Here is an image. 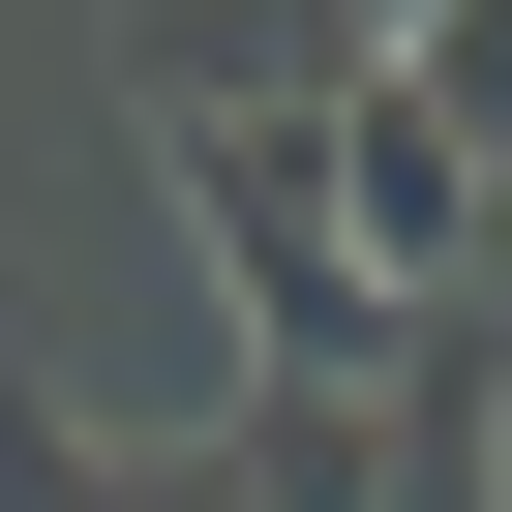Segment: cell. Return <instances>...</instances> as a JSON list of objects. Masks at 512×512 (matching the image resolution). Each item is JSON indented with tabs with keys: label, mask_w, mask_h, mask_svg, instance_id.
<instances>
[{
	"label": "cell",
	"mask_w": 512,
	"mask_h": 512,
	"mask_svg": "<svg viewBox=\"0 0 512 512\" xmlns=\"http://www.w3.org/2000/svg\"><path fill=\"white\" fill-rule=\"evenodd\" d=\"M211 452H241V512H392V362H362V392H332V362H241Z\"/></svg>",
	"instance_id": "3957f363"
},
{
	"label": "cell",
	"mask_w": 512,
	"mask_h": 512,
	"mask_svg": "<svg viewBox=\"0 0 512 512\" xmlns=\"http://www.w3.org/2000/svg\"><path fill=\"white\" fill-rule=\"evenodd\" d=\"M0 512H121V452H91V422L31 392V362H0Z\"/></svg>",
	"instance_id": "5b68a950"
},
{
	"label": "cell",
	"mask_w": 512,
	"mask_h": 512,
	"mask_svg": "<svg viewBox=\"0 0 512 512\" xmlns=\"http://www.w3.org/2000/svg\"><path fill=\"white\" fill-rule=\"evenodd\" d=\"M392 91H422L452 151H512V0H422V31H392Z\"/></svg>",
	"instance_id": "277c9868"
},
{
	"label": "cell",
	"mask_w": 512,
	"mask_h": 512,
	"mask_svg": "<svg viewBox=\"0 0 512 512\" xmlns=\"http://www.w3.org/2000/svg\"><path fill=\"white\" fill-rule=\"evenodd\" d=\"M482 272H512V151H482Z\"/></svg>",
	"instance_id": "8992f818"
},
{
	"label": "cell",
	"mask_w": 512,
	"mask_h": 512,
	"mask_svg": "<svg viewBox=\"0 0 512 512\" xmlns=\"http://www.w3.org/2000/svg\"><path fill=\"white\" fill-rule=\"evenodd\" d=\"M392 31L362 0H121V91L151 121H302V91H362Z\"/></svg>",
	"instance_id": "7a4b0ae2"
},
{
	"label": "cell",
	"mask_w": 512,
	"mask_h": 512,
	"mask_svg": "<svg viewBox=\"0 0 512 512\" xmlns=\"http://www.w3.org/2000/svg\"><path fill=\"white\" fill-rule=\"evenodd\" d=\"M362 31H422V0H362Z\"/></svg>",
	"instance_id": "52a82bcc"
},
{
	"label": "cell",
	"mask_w": 512,
	"mask_h": 512,
	"mask_svg": "<svg viewBox=\"0 0 512 512\" xmlns=\"http://www.w3.org/2000/svg\"><path fill=\"white\" fill-rule=\"evenodd\" d=\"M151 151H181V241H211L241 362H332V392H362V362L422 332V302L362 272V211H332V91H302V121H151Z\"/></svg>",
	"instance_id": "6da1fadb"
}]
</instances>
